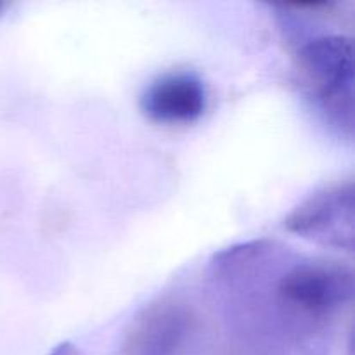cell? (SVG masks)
I'll list each match as a JSON object with an SVG mask.
<instances>
[{"instance_id":"1","label":"cell","mask_w":355,"mask_h":355,"mask_svg":"<svg viewBox=\"0 0 355 355\" xmlns=\"http://www.w3.org/2000/svg\"><path fill=\"white\" fill-rule=\"evenodd\" d=\"M284 246L250 241L214 259L210 279L239 355H326L329 326L314 321L277 288Z\"/></svg>"},{"instance_id":"2","label":"cell","mask_w":355,"mask_h":355,"mask_svg":"<svg viewBox=\"0 0 355 355\" xmlns=\"http://www.w3.org/2000/svg\"><path fill=\"white\" fill-rule=\"evenodd\" d=\"M297 69L305 96L340 137L354 139V47L340 33L315 35L300 45Z\"/></svg>"},{"instance_id":"3","label":"cell","mask_w":355,"mask_h":355,"mask_svg":"<svg viewBox=\"0 0 355 355\" xmlns=\"http://www.w3.org/2000/svg\"><path fill=\"white\" fill-rule=\"evenodd\" d=\"M354 182L333 184L315 191L284 218V229L298 238L338 252H354Z\"/></svg>"},{"instance_id":"4","label":"cell","mask_w":355,"mask_h":355,"mask_svg":"<svg viewBox=\"0 0 355 355\" xmlns=\"http://www.w3.org/2000/svg\"><path fill=\"white\" fill-rule=\"evenodd\" d=\"M208 106V90L193 71L159 75L144 89L141 110L155 123L187 125L200 120Z\"/></svg>"},{"instance_id":"5","label":"cell","mask_w":355,"mask_h":355,"mask_svg":"<svg viewBox=\"0 0 355 355\" xmlns=\"http://www.w3.org/2000/svg\"><path fill=\"white\" fill-rule=\"evenodd\" d=\"M191 333V312L175 302H159L135 318L121 355H180Z\"/></svg>"},{"instance_id":"6","label":"cell","mask_w":355,"mask_h":355,"mask_svg":"<svg viewBox=\"0 0 355 355\" xmlns=\"http://www.w3.org/2000/svg\"><path fill=\"white\" fill-rule=\"evenodd\" d=\"M45 355H83V354L80 352V350L76 349L73 343L64 342V343H61V345L55 347V349H52L51 352L45 354Z\"/></svg>"},{"instance_id":"7","label":"cell","mask_w":355,"mask_h":355,"mask_svg":"<svg viewBox=\"0 0 355 355\" xmlns=\"http://www.w3.org/2000/svg\"><path fill=\"white\" fill-rule=\"evenodd\" d=\"M0 7H2V3H0Z\"/></svg>"}]
</instances>
